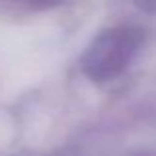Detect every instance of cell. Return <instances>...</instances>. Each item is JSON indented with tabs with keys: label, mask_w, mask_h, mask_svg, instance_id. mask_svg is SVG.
<instances>
[{
	"label": "cell",
	"mask_w": 156,
	"mask_h": 156,
	"mask_svg": "<svg viewBox=\"0 0 156 156\" xmlns=\"http://www.w3.org/2000/svg\"><path fill=\"white\" fill-rule=\"evenodd\" d=\"M138 36L130 30H113L105 34L95 42V46L89 50L85 59V69L89 75L97 79H105L115 73H119L126 63L130 55L136 51Z\"/></svg>",
	"instance_id": "6da1fadb"
}]
</instances>
